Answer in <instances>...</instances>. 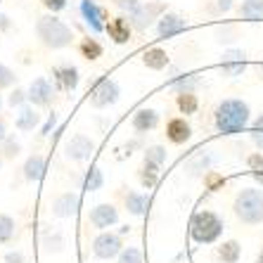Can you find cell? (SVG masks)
Returning <instances> with one entry per match:
<instances>
[{
	"mask_svg": "<svg viewBox=\"0 0 263 263\" xmlns=\"http://www.w3.org/2000/svg\"><path fill=\"white\" fill-rule=\"evenodd\" d=\"M36 36L48 50H64L73 41L71 29L55 14H43L36 19Z\"/></svg>",
	"mask_w": 263,
	"mask_h": 263,
	"instance_id": "4",
	"label": "cell"
},
{
	"mask_svg": "<svg viewBox=\"0 0 263 263\" xmlns=\"http://www.w3.org/2000/svg\"><path fill=\"white\" fill-rule=\"evenodd\" d=\"M258 71H261V73H263V60H261V62H258Z\"/></svg>",
	"mask_w": 263,
	"mask_h": 263,
	"instance_id": "53",
	"label": "cell"
},
{
	"mask_svg": "<svg viewBox=\"0 0 263 263\" xmlns=\"http://www.w3.org/2000/svg\"><path fill=\"white\" fill-rule=\"evenodd\" d=\"M90 247L95 258L111 261V258H117L123 251V237L119 233H111V230H102V233H98V237L92 239Z\"/></svg>",
	"mask_w": 263,
	"mask_h": 263,
	"instance_id": "8",
	"label": "cell"
},
{
	"mask_svg": "<svg viewBox=\"0 0 263 263\" xmlns=\"http://www.w3.org/2000/svg\"><path fill=\"white\" fill-rule=\"evenodd\" d=\"M14 83H17L14 71L10 67H5V64H0V88H12Z\"/></svg>",
	"mask_w": 263,
	"mask_h": 263,
	"instance_id": "38",
	"label": "cell"
},
{
	"mask_svg": "<svg viewBox=\"0 0 263 263\" xmlns=\"http://www.w3.org/2000/svg\"><path fill=\"white\" fill-rule=\"evenodd\" d=\"M0 26H3V29H7V17H5V14L0 17Z\"/></svg>",
	"mask_w": 263,
	"mask_h": 263,
	"instance_id": "50",
	"label": "cell"
},
{
	"mask_svg": "<svg viewBox=\"0 0 263 263\" xmlns=\"http://www.w3.org/2000/svg\"><path fill=\"white\" fill-rule=\"evenodd\" d=\"M159 178H161V166H154V164L142 161L140 171H138V180H140V185L145 187V190H154L157 183H159Z\"/></svg>",
	"mask_w": 263,
	"mask_h": 263,
	"instance_id": "26",
	"label": "cell"
},
{
	"mask_svg": "<svg viewBox=\"0 0 263 263\" xmlns=\"http://www.w3.org/2000/svg\"><path fill=\"white\" fill-rule=\"evenodd\" d=\"M3 159H5V157H3V154H0V168H3Z\"/></svg>",
	"mask_w": 263,
	"mask_h": 263,
	"instance_id": "54",
	"label": "cell"
},
{
	"mask_svg": "<svg viewBox=\"0 0 263 263\" xmlns=\"http://www.w3.org/2000/svg\"><path fill=\"white\" fill-rule=\"evenodd\" d=\"M220 43H223V41H226V43H233V41H237V29H235V26H230V29H220V38H218Z\"/></svg>",
	"mask_w": 263,
	"mask_h": 263,
	"instance_id": "42",
	"label": "cell"
},
{
	"mask_svg": "<svg viewBox=\"0 0 263 263\" xmlns=\"http://www.w3.org/2000/svg\"><path fill=\"white\" fill-rule=\"evenodd\" d=\"M55 126H57V114L52 111V114L48 117V121L43 123V128H41V135H43V138H45V135H50V130H55Z\"/></svg>",
	"mask_w": 263,
	"mask_h": 263,
	"instance_id": "43",
	"label": "cell"
},
{
	"mask_svg": "<svg viewBox=\"0 0 263 263\" xmlns=\"http://www.w3.org/2000/svg\"><path fill=\"white\" fill-rule=\"evenodd\" d=\"M14 230H17V223H14L12 216L0 214V245H7V242H12Z\"/></svg>",
	"mask_w": 263,
	"mask_h": 263,
	"instance_id": "33",
	"label": "cell"
},
{
	"mask_svg": "<svg viewBox=\"0 0 263 263\" xmlns=\"http://www.w3.org/2000/svg\"><path fill=\"white\" fill-rule=\"evenodd\" d=\"M117 263H145V258L138 247H123V251L117 256Z\"/></svg>",
	"mask_w": 263,
	"mask_h": 263,
	"instance_id": "35",
	"label": "cell"
},
{
	"mask_svg": "<svg viewBox=\"0 0 263 263\" xmlns=\"http://www.w3.org/2000/svg\"><path fill=\"white\" fill-rule=\"evenodd\" d=\"M218 67H220V71H223V76L235 79V76H242V73L247 71L249 62H247L245 50L230 48V50H226V52H223V60H220Z\"/></svg>",
	"mask_w": 263,
	"mask_h": 263,
	"instance_id": "12",
	"label": "cell"
},
{
	"mask_svg": "<svg viewBox=\"0 0 263 263\" xmlns=\"http://www.w3.org/2000/svg\"><path fill=\"white\" fill-rule=\"evenodd\" d=\"M233 214L245 226H261L263 223V187L249 185L235 195Z\"/></svg>",
	"mask_w": 263,
	"mask_h": 263,
	"instance_id": "3",
	"label": "cell"
},
{
	"mask_svg": "<svg viewBox=\"0 0 263 263\" xmlns=\"http://www.w3.org/2000/svg\"><path fill=\"white\" fill-rule=\"evenodd\" d=\"M247 166H249V171L254 173V176H263V152H251L249 157H247Z\"/></svg>",
	"mask_w": 263,
	"mask_h": 263,
	"instance_id": "36",
	"label": "cell"
},
{
	"mask_svg": "<svg viewBox=\"0 0 263 263\" xmlns=\"http://www.w3.org/2000/svg\"><path fill=\"white\" fill-rule=\"evenodd\" d=\"M142 161L154 164V166H164L168 161V152H166L164 145H149L142 149Z\"/></svg>",
	"mask_w": 263,
	"mask_h": 263,
	"instance_id": "31",
	"label": "cell"
},
{
	"mask_svg": "<svg viewBox=\"0 0 263 263\" xmlns=\"http://www.w3.org/2000/svg\"><path fill=\"white\" fill-rule=\"evenodd\" d=\"M223 230H226V220L214 209H199V211H195L190 218V226H187V235H190L192 245H197V247L216 245L223 237Z\"/></svg>",
	"mask_w": 263,
	"mask_h": 263,
	"instance_id": "2",
	"label": "cell"
},
{
	"mask_svg": "<svg viewBox=\"0 0 263 263\" xmlns=\"http://www.w3.org/2000/svg\"><path fill=\"white\" fill-rule=\"evenodd\" d=\"M107 36L114 41L117 45H123V43H128L130 41V33H133V26H130L128 17H114L111 22H107Z\"/></svg>",
	"mask_w": 263,
	"mask_h": 263,
	"instance_id": "20",
	"label": "cell"
},
{
	"mask_svg": "<svg viewBox=\"0 0 263 263\" xmlns=\"http://www.w3.org/2000/svg\"><path fill=\"white\" fill-rule=\"evenodd\" d=\"M256 263H263V249L258 251V256H256Z\"/></svg>",
	"mask_w": 263,
	"mask_h": 263,
	"instance_id": "51",
	"label": "cell"
},
{
	"mask_svg": "<svg viewBox=\"0 0 263 263\" xmlns=\"http://www.w3.org/2000/svg\"><path fill=\"white\" fill-rule=\"evenodd\" d=\"M0 109H3V95H0Z\"/></svg>",
	"mask_w": 263,
	"mask_h": 263,
	"instance_id": "55",
	"label": "cell"
},
{
	"mask_svg": "<svg viewBox=\"0 0 263 263\" xmlns=\"http://www.w3.org/2000/svg\"><path fill=\"white\" fill-rule=\"evenodd\" d=\"M130 126L138 135H145V133H152L157 126H159V111L152 109V107H140V109L133 114L130 119Z\"/></svg>",
	"mask_w": 263,
	"mask_h": 263,
	"instance_id": "15",
	"label": "cell"
},
{
	"mask_svg": "<svg viewBox=\"0 0 263 263\" xmlns=\"http://www.w3.org/2000/svg\"><path fill=\"white\" fill-rule=\"evenodd\" d=\"M7 123H5V119H0V145H3V142L7 140Z\"/></svg>",
	"mask_w": 263,
	"mask_h": 263,
	"instance_id": "48",
	"label": "cell"
},
{
	"mask_svg": "<svg viewBox=\"0 0 263 263\" xmlns=\"http://www.w3.org/2000/svg\"><path fill=\"white\" fill-rule=\"evenodd\" d=\"M41 3H43V7L45 10H50L52 14L62 12V10L67 7V0H41Z\"/></svg>",
	"mask_w": 263,
	"mask_h": 263,
	"instance_id": "41",
	"label": "cell"
},
{
	"mask_svg": "<svg viewBox=\"0 0 263 263\" xmlns=\"http://www.w3.org/2000/svg\"><path fill=\"white\" fill-rule=\"evenodd\" d=\"M81 14L92 33H102L107 29V10L100 7L95 0H81Z\"/></svg>",
	"mask_w": 263,
	"mask_h": 263,
	"instance_id": "13",
	"label": "cell"
},
{
	"mask_svg": "<svg viewBox=\"0 0 263 263\" xmlns=\"http://www.w3.org/2000/svg\"><path fill=\"white\" fill-rule=\"evenodd\" d=\"M161 14H166L164 3L161 0H147L135 12L128 14V22L133 26V31H147L149 26H154V22H159Z\"/></svg>",
	"mask_w": 263,
	"mask_h": 263,
	"instance_id": "6",
	"label": "cell"
},
{
	"mask_svg": "<svg viewBox=\"0 0 263 263\" xmlns=\"http://www.w3.org/2000/svg\"><path fill=\"white\" fill-rule=\"evenodd\" d=\"M256 183H258V187H263V176H256Z\"/></svg>",
	"mask_w": 263,
	"mask_h": 263,
	"instance_id": "52",
	"label": "cell"
},
{
	"mask_svg": "<svg viewBox=\"0 0 263 263\" xmlns=\"http://www.w3.org/2000/svg\"><path fill=\"white\" fill-rule=\"evenodd\" d=\"M216 164V154L214 152H197L187 164H185V173L190 178H204Z\"/></svg>",
	"mask_w": 263,
	"mask_h": 263,
	"instance_id": "18",
	"label": "cell"
},
{
	"mask_svg": "<svg viewBox=\"0 0 263 263\" xmlns=\"http://www.w3.org/2000/svg\"><path fill=\"white\" fill-rule=\"evenodd\" d=\"M114 3H117V7L121 10V12L130 14V12H135V10H138L145 0H114Z\"/></svg>",
	"mask_w": 263,
	"mask_h": 263,
	"instance_id": "40",
	"label": "cell"
},
{
	"mask_svg": "<svg viewBox=\"0 0 263 263\" xmlns=\"http://www.w3.org/2000/svg\"><path fill=\"white\" fill-rule=\"evenodd\" d=\"M128 233H130V226H128V223L119 228V235H121V237H123V235H128Z\"/></svg>",
	"mask_w": 263,
	"mask_h": 263,
	"instance_id": "49",
	"label": "cell"
},
{
	"mask_svg": "<svg viewBox=\"0 0 263 263\" xmlns=\"http://www.w3.org/2000/svg\"><path fill=\"white\" fill-rule=\"evenodd\" d=\"M98 149V142L92 140L90 135L86 133H73L67 142H64V157L73 164H83V161H90V157Z\"/></svg>",
	"mask_w": 263,
	"mask_h": 263,
	"instance_id": "7",
	"label": "cell"
},
{
	"mask_svg": "<svg viewBox=\"0 0 263 263\" xmlns=\"http://www.w3.org/2000/svg\"><path fill=\"white\" fill-rule=\"evenodd\" d=\"M239 17L245 22H263V0H242Z\"/></svg>",
	"mask_w": 263,
	"mask_h": 263,
	"instance_id": "28",
	"label": "cell"
},
{
	"mask_svg": "<svg viewBox=\"0 0 263 263\" xmlns=\"http://www.w3.org/2000/svg\"><path fill=\"white\" fill-rule=\"evenodd\" d=\"M88 223H90L98 233L102 230H109L119 223V209L109 202H102V204H95L90 209V214H88Z\"/></svg>",
	"mask_w": 263,
	"mask_h": 263,
	"instance_id": "9",
	"label": "cell"
},
{
	"mask_svg": "<svg viewBox=\"0 0 263 263\" xmlns=\"http://www.w3.org/2000/svg\"><path fill=\"white\" fill-rule=\"evenodd\" d=\"M38 123H41L38 107H33V104H24V107H19L17 119H14V126H17L22 133H31L33 128H38Z\"/></svg>",
	"mask_w": 263,
	"mask_h": 263,
	"instance_id": "23",
	"label": "cell"
},
{
	"mask_svg": "<svg viewBox=\"0 0 263 263\" xmlns=\"http://www.w3.org/2000/svg\"><path fill=\"white\" fill-rule=\"evenodd\" d=\"M41 245H43L45 254H60L64 249V235L60 230H45L41 237Z\"/></svg>",
	"mask_w": 263,
	"mask_h": 263,
	"instance_id": "29",
	"label": "cell"
},
{
	"mask_svg": "<svg viewBox=\"0 0 263 263\" xmlns=\"http://www.w3.org/2000/svg\"><path fill=\"white\" fill-rule=\"evenodd\" d=\"M5 263H24V254L22 251H10L5 256Z\"/></svg>",
	"mask_w": 263,
	"mask_h": 263,
	"instance_id": "46",
	"label": "cell"
},
{
	"mask_svg": "<svg viewBox=\"0 0 263 263\" xmlns=\"http://www.w3.org/2000/svg\"><path fill=\"white\" fill-rule=\"evenodd\" d=\"M166 138H168V142H173V145H185V142H190L192 126L187 123V119L185 117L171 119V121L166 123Z\"/></svg>",
	"mask_w": 263,
	"mask_h": 263,
	"instance_id": "17",
	"label": "cell"
},
{
	"mask_svg": "<svg viewBox=\"0 0 263 263\" xmlns=\"http://www.w3.org/2000/svg\"><path fill=\"white\" fill-rule=\"evenodd\" d=\"M185 29H187V22L176 12L161 14V19L157 22V36L159 38H173L178 33H183Z\"/></svg>",
	"mask_w": 263,
	"mask_h": 263,
	"instance_id": "16",
	"label": "cell"
},
{
	"mask_svg": "<svg viewBox=\"0 0 263 263\" xmlns=\"http://www.w3.org/2000/svg\"><path fill=\"white\" fill-rule=\"evenodd\" d=\"M55 90L57 88L52 86L45 76H38V79L31 81L26 95H29V102L33 104V107L43 109V107H50V104H52V100H55Z\"/></svg>",
	"mask_w": 263,
	"mask_h": 263,
	"instance_id": "10",
	"label": "cell"
},
{
	"mask_svg": "<svg viewBox=\"0 0 263 263\" xmlns=\"http://www.w3.org/2000/svg\"><path fill=\"white\" fill-rule=\"evenodd\" d=\"M168 88L176 92H197L199 88V76L197 73H178L168 81Z\"/></svg>",
	"mask_w": 263,
	"mask_h": 263,
	"instance_id": "25",
	"label": "cell"
},
{
	"mask_svg": "<svg viewBox=\"0 0 263 263\" xmlns=\"http://www.w3.org/2000/svg\"><path fill=\"white\" fill-rule=\"evenodd\" d=\"M50 211H52L55 218H73V216L81 211V195L73 190L62 192V195H57L55 199H52Z\"/></svg>",
	"mask_w": 263,
	"mask_h": 263,
	"instance_id": "11",
	"label": "cell"
},
{
	"mask_svg": "<svg viewBox=\"0 0 263 263\" xmlns=\"http://www.w3.org/2000/svg\"><path fill=\"white\" fill-rule=\"evenodd\" d=\"M24 178L29 180V183H41L45 178V173H48V159H45L43 154H38L33 152L29 157V159L24 161Z\"/></svg>",
	"mask_w": 263,
	"mask_h": 263,
	"instance_id": "21",
	"label": "cell"
},
{
	"mask_svg": "<svg viewBox=\"0 0 263 263\" xmlns=\"http://www.w3.org/2000/svg\"><path fill=\"white\" fill-rule=\"evenodd\" d=\"M216 258L220 263H239L242 261V245L237 239H228L216 247Z\"/></svg>",
	"mask_w": 263,
	"mask_h": 263,
	"instance_id": "24",
	"label": "cell"
},
{
	"mask_svg": "<svg viewBox=\"0 0 263 263\" xmlns=\"http://www.w3.org/2000/svg\"><path fill=\"white\" fill-rule=\"evenodd\" d=\"M176 107H178L180 114L192 117V114H197V109H199V100H197L195 92H178L176 95Z\"/></svg>",
	"mask_w": 263,
	"mask_h": 263,
	"instance_id": "30",
	"label": "cell"
},
{
	"mask_svg": "<svg viewBox=\"0 0 263 263\" xmlns=\"http://www.w3.org/2000/svg\"><path fill=\"white\" fill-rule=\"evenodd\" d=\"M249 138H251V142H254V147H256L258 152H263V133L261 130H251Z\"/></svg>",
	"mask_w": 263,
	"mask_h": 263,
	"instance_id": "45",
	"label": "cell"
},
{
	"mask_svg": "<svg viewBox=\"0 0 263 263\" xmlns=\"http://www.w3.org/2000/svg\"><path fill=\"white\" fill-rule=\"evenodd\" d=\"M7 102H10V107H24V102H29V95H26V90H22V88H14V90L10 92Z\"/></svg>",
	"mask_w": 263,
	"mask_h": 263,
	"instance_id": "39",
	"label": "cell"
},
{
	"mask_svg": "<svg viewBox=\"0 0 263 263\" xmlns=\"http://www.w3.org/2000/svg\"><path fill=\"white\" fill-rule=\"evenodd\" d=\"M251 107L239 98L220 100L214 111V126L220 135H239L249 128Z\"/></svg>",
	"mask_w": 263,
	"mask_h": 263,
	"instance_id": "1",
	"label": "cell"
},
{
	"mask_svg": "<svg viewBox=\"0 0 263 263\" xmlns=\"http://www.w3.org/2000/svg\"><path fill=\"white\" fill-rule=\"evenodd\" d=\"M204 180V187H206L209 192H218V190H223V187H226V176H223V173L220 171H209L206 176L202 178Z\"/></svg>",
	"mask_w": 263,
	"mask_h": 263,
	"instance_id": "34",
	"label": "cell"
},
{
	"mask_svg": "<svg viewBox=\"0 0 263 263\" xmlns=\"http://www.w3.org/2000/svg\"><path fill=\"white\" fill-rule=\"evenodd\" d=\"M249 128L251 130H261V133H263V114H258V117L249 123Z\"/></svg>",
	"mask_w": 263,
	"mask_h": 263,
	"instance_id": "47",
	"label": "cell"
},
{
	"mask_svg": "<svg viewBox=\"0 0 263 263\" xmlns=\"http://www.w3.org/2000/svg\"><path fill=\"white\" fill-rule=\"evenodd\" d=\"M52 81L60 92H73L81 83V71L71 64H62V67L52 69Z\"/></svg>",
	"mask_w": 263,
	"mask_h": 263,
	"instance_id": "14",
	"label": "cell"
},
{
	"mask_svg": "<svg viewBox=\"0 0 263 263\" xmlns=\"http://www.w3.org/2000/svg\"><path fill=\"white\" fill-rule=\"evenodd\" d=\"M142 64H145L147 69H152V71H161V69L168 67V55H166V50H161V48H152L142 55Z\"/></svg>",
	"mask_w": 263,
	"mask_h": 263,
	"instance_id": "27",
	"label": "cell"
},
{
	"mask_svg": "<svg viewBox=\"0 0 263 263\" xmlns=\"http://www.w3.org/2000/svg\"><path fill=\"white\" fill-rule=\"evenodd\" d=\"M235 5V0H216V12H230Z\"/></svg>",
	"mask_w": 263,
	"mask_h": 263,
	"instance_id": "44",
	"label": "cell"
},
{
	"mask_svg": "<svg viewBox=\"0 0 263 263\" xmlns=\"http://www.w3.org/2000/svg\"><path fill=\"white\" fill-rule=\"evenodd\" d=\"M76 183H79V190L83 192H100L104 187V173L100 171V166L92 164L90 168L76 176Z\"/></svg>",
	"mask_w": 263,
	"mask_h": 263,
	"instance_id": "19",
	"label": "cell"
},
{
	"mask_svg": "<svg viewBox=\"0 0 263 263\" xmlns=\"http://www.w3.org/2000/svg\"><path fill=\"white\" fill-rule=\"evenodd\" d=\"M79 50H81V55L86 57V60H90V62H95V60H100L102 57V52H104V48L95 41V38H83L81 41V45H79Z\"/></svg>",
	"mask_w": 263,
	"mask_h": 263,
	"instance_id": "32",
	"label": "cell"
},
{
	"mask_svg": "<svg viewBox=\"0 0 263 263\" xmlns=\"http://www.w3.org/2000/svg\"><path fill=\"white\" fill-rule=\"evenodd\" d=\"M149 202H152V199H149V195H142V192H138V190H128V192H126V197H123V209H126L130 216L140 218V216L147 214Z\"/></svg>",
	"mask_w": 263,
	"mask_h": 263,
	"instance_id": "22",
	"label": "cell"
},
{
	"mask_svg": "<svg viewBox=\"0 0 263 263\" xmlns=\"http://www.w3.org/2000/svg\"><path fill=\"white\" fill-rule=\"evenodd\" d=\"M19 149H22V145L14 140L12 135H7V140L3 142V157H5V159H14L19 154Z\"/></svg>",
	"mask_w": 263,
	"mask_h": 263,
	"instance_id": "37",
	"label": "cell"
},
{
	"mask_svg": "<svg viewBox=\"0 0 263 263\" xmlns=\"http://www.w3.org/2000/svg\"><path fill=\"white\" fill-rule=\"evenodd\" d=\"M161 3H164V0H161Z\"/></svg>",
	"mask_w": 263,
	"mask_h": 263,
	"instance_id": "56",
	"label": "cell"
},
{
	"mask_svg": "<svg viewBox=\"0 0 263 263\" xmlns=\"http://www.w3.org/2000/svg\"><path fill=\"white\" fill-rule=\"evenodd\" d=\"M119 98H121V86L114 79H107V76L95 81V86L88 92V100L95 109H107L111 104H117Z\"/></svg>",
	"mask_w": 263,
	"mask_h": 263,
	"instance_id": "5",
	"label": "cell"
},
{
	"mask_svg": "<svg viewBox=\"0 0 263 263\" xmlns=\"http://www.w3.org/2000/svg\"><path fill=\"white\" fill-rule=\"evenodd\" d=\"M0 3H3V0H0Z\"/></svg>",
	"mask_w": 263,
	"mask_h": 263,
	"instance_id": "57",
	"label": "cell"
}]
</instances>
